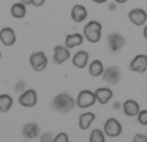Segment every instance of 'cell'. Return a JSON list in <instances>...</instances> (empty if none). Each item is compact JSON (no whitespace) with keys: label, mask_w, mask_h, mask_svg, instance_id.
I'll return each instance as SVG.
<instances>
[{"label":"cell","mask_w":147,"mask_h":142,"mask_svg":"<svg viewBox=\"0 0 147 142\" xmlns=\"http://www.w3.org/2000/svg\"><path fill=\"white\" fill-rule=\"evenodd\" d=\"M74 106H76V100H73V96L68 93H60L52 100V107L60 114H67L73 110Z\"/></svg>","instance_id":"6da1fadb"},{"label":"cell","mask_w":147,"mask_h":142,"mask_svg":"<svg viewBox=\"0 0 147 142\" xmlns=\"http://www.w3.org/2000/svg\"><path fill=\"white\" fill-rule=\"evenodd\" d=\"M101 24L98 21H90L84 25V38H86L89 43H98L100 38H101Z\"/></svg>","instance_id":"7a4b0ae2"},{"label":"cell","mask_w":147,"mask_h":142,"mask_svg":"<svg viewBox=\"0 0 147 142\" xmlns=\"http://www.w3.org/2000/svg\"><path fill=\"white\" fill-rule=\"evenodd\" d=\"M29 62H30V66L35 71H43L48 66V57H46V54L43 50H36V52H33L30 55Z\"/></svg>","instance_id":"3957f363"},{"label":"cell","mask_w":147,"mask_h":142,"mask_svg":"<svg viewBox=\"0 0 147 142\" xmlns=\"http://www.w3.org/2000/svg\"><path fill=\"white\" fill-rule=\"evenodd\" d=\"M103 131H105V134L108 137H119L122 134V123L117 118H108L105 122Z\"/></svg>","instance_id":"277c9868"},{"label":"cell","mask_w":147,"mask_h":142,"mask_svg":"<svg viewBox=\"0 0 147 142\" xmlns=\"http://www.w3.org/2000/svg\"><path fill=\"white\" fill-rule=\"evenodd\" d=\"M96 101L95 96V92H90V90H82L79 95H78V100H76V106H79L81 109H87V107L93 106Z\"/></svg>","instance_id":"5b68a950"},{"label":"cell","mask_w":147,"mask_h":142,"mask_svg":"<svg viewBox=\"0 0 147 142\" xmlns=\"http://www.w3.org/2000/svg\"><path fill=\"white\" fill-rule=\"evenodd\" d=\"M18 101L24 107H33L36 104V101H38V95H36V92L33 88H27L24 93L19 95V100Z\"/></svg>","instance_id":"8992f818"},{"label":"cell","mask_w":147,"mask_h":142,"mask_svg":"<svg viewBox=\"0 0 147 142\" xmlns=\"http://www.w3.org/2000/svg\"><path fill=\"white\" fill-rule=\"evenodd\" d=\"M103 79H105L108 84H111V85L119 84L120 79H122L120 68H117V66H109V68H106L105 71H103Z\"/></svg>","instance_id":"52a82bcc"},{"label":"cell","mask_w":147,"mask_h":142,"mask_svg":"<svg viewBox=\"0 0 147 142\" xmlns=\"http://www.w3.org/2000/svg\"><path fill=\"white\" fill-rule=\"evenodd\" d=\"M125 44H127V40H125L123 35L115 33V32H114V33H111V35H108V47L112 50V52L120 50Z\"/></svg>","instance_id":"ba28073f"},{"label":"cell","mask_w":147,"mask_h":142,"mask_svg":"<svg viewBox=\"0 0 147 142\" xmlns=\"http://www.w3.org/2000/svg\"><path fill=\"white\" fill-rule=\"evenodd\" d=\"M128 19H130V22L133 25H138V27H139V25L146 24L147 13H146V9H142V8H133L128 13Z\"/></svg>","instance_id":"9c48e42d"},{"label":"cell","mask_w":147,"mask_h":142,"mask_svg":"<svg viewBox=\"0 0 147 142\" xmlns=\"http://www.w3.org/2000/svg\"><path fill=\"white\" fill-rule=\"evenodd\" d=\"M130 69L134 71V73L147 71V55H144V54L136 55L133 60H131V63H130Z\"/></svg>","instance_id":"30bf717a"},{"label":"cell","mask_w":147,"mask_h":142,"mask_svg":"<svg viewBox=\"0 0 147 142\" xmlns=\"http://www.w3.org/2000/svg\"><path fill=\"white\" fill-rule=\"evenodd\" d=\"M0 41H2V44L7 47L13 46L14 43H16V33H14V30L11 27H3L2 30H0Z\"/></svg>","instance_id":"8fae6325"},{"label":"cell","mask_w":147,"mask_h":142,"mask_svg":"<svg viewBox=\"0 0 147 142\" xmlns=\"http://www.w3.org/2000/svg\"><path fill=\"white\" fill-rule=\"evenodd\" d=\"M70 59V49L67 46H55L54 47V63L62 65Z\"/></svg>","instance_id":"7c38bea8"},{"label":"cell","mask_w":147,"mask_h":142,"mask_svg":"<svg viewBox=\"0 0 147 142\" xmlns=\"http://www.w3.org/2000/svg\"><path fill=\"white\" fill-rule=\"evenodd\" d=\"M122 109H123V114L127 117H138V114H139L141 107H139V103L134 100H127L123 103V106H122Z\"/></svg>","instance_id":"4fadbf2b"},{"label":"cell","mask_w":147,"mask_h":142,"mask_svg":"<svg viewBox=\"0 0 147 142\" xmlns=\"http://www.w3.org/2000/svg\"><path fill=\"white\" fill-rule=\"evenodd\" d=\"M71 62H73V65L76 66V68H81V69L86 68V66L89 65V52H87V50H78L73 55Z\"/></svg>","instance_id":"5bb4252c"},{"label":"cell","mask_w":147,"mask_h":142,"mask_svg":"<svg viewBox=\"0 0 147 142\" xmlns=\"http://www.w3.org/2000/svg\"><path fill=\"white\" fill-rule=\"evenodd\" d=\"M112 90L108 87H100L95 90V96H96V101H98L100 104H108L109 101L112 100Z\"/></svg>","instance_id":"9a60e30c"},{"label":"cell","mask_w":147,"mask_h":142,"mask_svg":"<svg viewBox=\"0 0 147 142\" xmlns=\"http://www.w3.org/2000/svg\"><path fill=\"white\" fill-rule=\"evenodd\" d=\"M71 19L74 22H82L87 19V8L82 5H74L71 8Z\"/></svg>","instance_id":"2e32d148"},{"label":"cell","mask_w":147,"mask_h":142,"mask_svg":"<svg viewBox=\"0 0 147 142\" xmlns=\"http://www.w3.org/2000/svg\"><path fill=\"white\" fill-rule=\"evenodd\" d=\"M40 134V126L36 123H26L22 126V136L26 139H35L36 136Z\"/></svg>","instance_id":"e0dca14e"},{"label":"cell","mask_w":147,"mask_h":142,"mask_svg":"<svg viewBox=\"0 0 147 142\" xmlns=\"http://www.w3.org/2000/svg\"><path fill=\"white\" fill-rule=\"evenodd\" d=\"M84 41V35L81 33H71V35H67V38H65V46L68 47V49H73V47H78L81 46Z\"/></svg>","instance_id":"ac0fdd59"},{"label":"cell","mask_w":147,"mask_h":142,"mask_svg":"<svg viewBox=\"0 0 147 142\" xmlns=\"http://www.w3.org/2000/svg\"><path fill=\"white\" fill-rule=\"evenodd\" d=\"M26 3H22V2H18V3H14V5H11V16L13 17H16V19H22L24 16L27 14V9H26Z\"/></svg>","instance_id":"d6986e66"},{"label":"cell","mask_w":147,"mask_h":142,"mask_svg":"<svg viewBox=\"0 0 147 142\" xmlns=\"http://www.w3.org/2000/svg\"><path fill=\"white\" fill-rule=\"evenodd\" d=\"M103 71H105V66H103L101 60H93L89 65V74L92 77H98V76H103Z\"/></svg>","instance_id":"ffe728a7"},{"label":"cell","mask_w":147,"mask_h":142,"mask_svg":"<svg viewBox=\"0 0 147 142\" xmlns=\"http://www.w3.org/2000/svg\"><path fill=\"white\" fill-rule=\"evenodd\" d=\"M95 120V114L93 112H84V114H81V117H79V128L82 129H89V126L92 125V122Z\"/></svg>","instance_id":"44dd1931"},{"label":"cell","mask_w":147,"mask_h":142,"mask_svg":"<svg viewBox=\"0 0 147 142\" xmlns=\"http://www.w3.org/2000/svg\"><path fill=\"white\" fill-rule=\"evenodd\" d=\"M11 106H13V98L7 93L0 95V112H3V114L8 112L11 109Z\"/></svg>","instance_id":"7402d4cb"},{"label":"cell","mask_w":147,"mask_h":142,"mask_svg":"<svg viewBox=\"0 0 147 142\" xmlns=\"http://www.w3.org/2000/svg\"><path fill=\"white\" fill-rule=\"evenodd\" d=\"M105 131H101V129H93L92 133H90V142H105L106 137H105Z\"/></svg>","instance_id":"603a6c76"},{"label":"cell","mask_w":147,"mask_h":142,"mask_svg":"<svg viewBox=\"0 0 147 142\" xmlns=\"http://www.w3.org/2000/svg\"><path fill=\"white\" fill-rule=\"evenodd\" d=\"M138 122H139L141 125H144V126L147 125V109L139 110V114H138Z\"/></svg>","instance_id":"cb8c5ba5"},{"label":"cell","mask_w":147,"mask_h":142,"mask_svg":"<svg viewBox=\"0 0 147 142\" xmlns=\"http://www.w3.org/2000/svg\"><path fill=\"white\" fill-rule=\"evenodd\" d=\"M54 141L55 142H68V141H70V137H68L67 133H59L57 136H54Z\"/></svg>","instance_id":"d4e9b609"},{"label":"cell","mask_w":147,"mask_h":142,"mask_svg":"<svg viewBox=\"0 0 147 142\" xmlns=\"http://www.w3.org/2000/svg\"><path fill=\"white\" fill-rule=\"evenodd\" d=\"M133 142H147V136L146 134H136L133 137Z\"/></svg>","instance_id":"484cf974"},{"label":"cell","mask_w":147,"mask_h":142,"mask_svg":"<svg viewBox=\"0 0 147 142\" xmlns=\"http://www.w3.org/2000/svg\"><path fill=\"white\" fill-rule=\"evenodd\" d=\"M41 141L43 142H49V141H54V136L51 134V133H46V134L41 136Z\"/></svg>","instance_id":"4316f807"},{"label":"cell","mask_w":147,"mask_h":142,"mask_svg":"<svg viewBox=\"0 0 147 142\" xmlns=\"http://www.w3.org/2000/svg\"><path fill=\"white\" fill-rule=\"evenodd\" d=\"M45 2H46V0H32V5H33V6H36V8H38V6L45 5Z\"/></svg>","instance_id":"83f0119b"},{"label":"cell","mask_w":147,"mask_h":142,"mask_svg":"<svg viewBox=\"0 0 147 142\" xmlns=\"http://www.w3.org/2000/svg\"><path fill=\"white\" fill-rule=\"evenodd\" d=\"M92 2H95V3H98V5H101V3H106L108 0H92Z\"/></svg>","instance_id":"f1b7e54d"},{"label":"cell","mask_w":147,"mask_h":142,"mask_svg":"<svg viewBox=\"0 0 147 142\" xmlns=\"http://www.w3.org/2000/svg\"><path fill=\"white\" fill-rule=\"evenodd\" d=\"M142 35H144V38H146V40H147V25H146V27H144V32H142Z\"/></svg>","instance_id":"f546056e"},{"label":"cell","mask_w":147,"mask_h":142,"mask_svg":"<svg viewBox=\"0 0 147 142\" xmlns=\"http://www.w3.org/2000/svg\"><path fill=\"white\" fill-rule=\"evenodd\" d=\"M22 3H26V5H32V0H21Z\"/></svg>","instance_id":"4dcf8cb0"},{"label":"cell","mask_w":147,"mask_h":142,"mask_svg":"<svg viewBox=\"0 0 147 142\" xmlns=\"http://www.w3.org/2000/svg\"><path fill=\"white\" fill-rule=\"evenodd\" d=\"M109 9H111V11H114V9H115V3H111V5H109Z\"/></svg>","instance_id":"1f68e13d"},{"label":"cell","mask_w":147,"mask_h":142,"mask_svg":"<svg viewBox=\"0 0 147 142\" xmlns=\"http://www.w3.org/2000/svg\"><path fill=\"white\" fill-rule=\"evenodd\" d=\"M114 2H115V3H125L127 0H114Z\"/></svg>","instance_id":"d6a6232c"},{"label":"cell","mask_w":147,"mask_h":142,"mask_svg":"<svg viewBox=\"0 0 147 142\" xmlns=\"http://www.w3.org/2000/svg\"><path fill=\"white\" fill-rule=\"evenodd\" d=\"M0 59H2V52H0Z\"/></svg>","instance_id":"836d02e7"}]
</instances>
